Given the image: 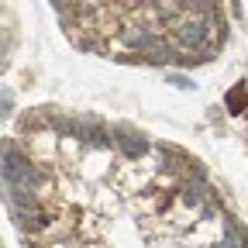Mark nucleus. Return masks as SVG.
<instances>
[{"label": "nucleus", "mask_w": 248, "mask_h": 248, "mask_svg": "<svg viewBox=\"0 0 248 248\" xmlns=\"http://www.w3.org/2000/svg\"><path fill=\"white\" fill-rule=\"evenodd\" d=\"M7 193H11V217L24 234H38L48 228V214H45L38 193H31V190H7Z\"/></svg>", "instance_id": "nucleus-1"}, {"label": "nucleus", "mask_w": 248, "mask_h": 248, "mask_svg": "<svg viewBox=\"0 0 248 248\" xmlns=\"http://www.w3.org/2000/svg\"><path fill=\"white\" fill-rule=\"evenodd\" d=\"M4 179H7V190L38 193V186H42V172L14 148V141H4Z\"/></svg>", "instance_id": "nucleus-2"}, {"label": "nucleus", "mask_w": 248, "mask_h": 248, "mask_svg": "<svg viewBox=\"0 0 248 248\" xmlns=\"http://www.w3.org/2000/svg\"><path fill=\"white\" fill-rule=\"evenodd\" d=\"M207 35H210V21H207V17L183 21V24H176V31H172L176 45H179V48H186V52H203Z\"/></svg>", "instance_id": "nucleus-3"}, {"label": "nucleus", "mask_w": 248, "mask_h": 248, "mask_svg": "<svg viewBox=\"0 0 248 248\" xmlns=\"http://www.w3.org/2000/svg\"><path fill=\"white\" fill-rule=\"evenodd\" d=\"M114 141H117V148L128 155V159H141V155H148V138L145 135H138L135 128H128V124H117L114 128Z\"/></svg>", "instance_id": "nucleus-4"}, {"label": "nucleus", "mask_w": 248, "mask_h": 248, "mask_svg": "<svg viewBox=\"0 0 248 248\" xmlns=\"http://www.w3.org/2000/svg\"><path fill=\"white\" fill-rule=\"evenodd\" d=\"M69 131H73L83 145H90V148H107V145H110V135H107V128H104L100 121H73Z\"/></svg>", "instance_id": "nucleus-5"}, {"label": "nucleus", "mask_w": 248, "mask_h": 248, "mask_svg": "<svg viewBox=\"0 0 248 248\" xmlns=\"http://www.w3.org/2000/svg\"><path fill=\"white\" fill-rule=\"evenodd\" d=\"M245 104H248V90H245V83H241V86H234V90L228 93V107H231V110L238 114V110H241Z\"/></svg>", "instance_id": "nucleus-6"}, {"label": "nucleus", "mask_w": 248, "mask_h": 248, "mask_svg": "<svg viewBox=\"0 0 248 248\" xmlns=\"http://www.w3.org/2000/svg\"><path fill=\"white\" fill-rule=\"evenodd\" d=\"M193 7L207 14V11H217V0H197V4H193Z\"/></svg>", "instance_id": "nucleus-7"}]
</instances>
